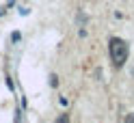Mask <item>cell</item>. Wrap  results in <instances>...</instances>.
<instances>
[{
  "label": "cell",
  "mask_w": 134,
  "mask_h": 123,
  "mask_svg": "<svg viewBox=\"0 0 134 123\" xmlns=\"http://www.w3.org/2000/svg\"><path fill=\"white\" fill-rule=\"evenodd\" d=\"M108 50H110V58L115 63V67H123L125 61H128V54H130L128 43L123 39H119V37H113L110 43H108Z\"/></svg>",
  "instance_id": "cell-1"
},
{
  "label": "cell",
  "mask_w": 134,
  "mask_h": 123,
  "mask_svg": "<svg viewBox=\"0 0 134 123\" xmlns=\"http://www.w3.org/2000/svg\"><path fill=\"white\" fill-rule=\"evenodd\" d=\"M87 20H89V15H87L85 11H80V13L76 15V22L80 24V26H85V24H87Z\"/></svg>",
  "instance_id": "cell-2"
},
{
  "label": "cell",
  "mask_w": 134,
  "mask_h": 123,
  "mask_svg": "<svg viewBox=\"0 0 134 123\" xmlns=\"http://www.w3.org/2000/svg\"><path fill=\"white\" fill-rule=\"evenodd\" d=\"M125 123H134V112H130L128 117H125Z\"/></svg>",
  "instance_id": "cell-5"
},
{
  "label": "cell",
  "mask_w": 134,
  "mask_h": 123,
  "mask_svg": "<svg viewBox=\"0 0 134 123\" xmlns=\"http://www.w3.org/2000/svg\"><path fill=\"white\" fill-rule=\"evenodd\" d=\"M50 84H52V86H56V84H58V80H56V76H54V73L50 76Z\"/></svg>",
  "instance_id": "cell-4"
},
{
  "label": "cell",
  "mask_w": 134,
  "mask_h": 123,
  "mask_svg": "<svg viewBox=\"0 0 134 123\" xmlns=\"http://www.w3.org/2000/svg\"><path fill=\"white\" fill-rule=\"evenodd\" d=\"M56 123H69V114H61V117L56 119Z\"/></svg>",
  "instance_id": "cell-3"
}]
</instances>
